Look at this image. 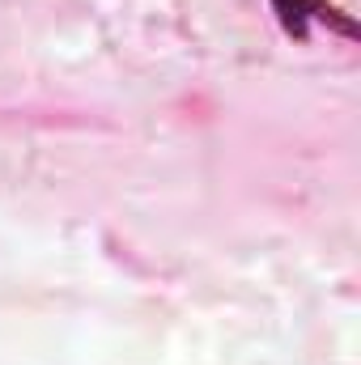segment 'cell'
Wrapping results in <instances>:
<instances>
[{
    "mask_svg": "<svg viewBox=\"0 0 361 365\" xmlns=\"http://www.w3.org/2000/svg\"><path fill=\"white\" fill-rule=\"evenodd\" d=\"M276 4V13H280V21H285V30L289 34H306V26L310 21H336L345 34H353V26L345 21V17H336V9L327 4V0H272Z\"/></svg>",
    "mask_w": 361,
    "mask_h": 365,
    "instance_id": "cell-1",
    "label": "cell"
}]
</instances>
